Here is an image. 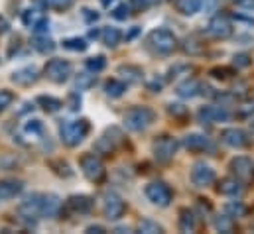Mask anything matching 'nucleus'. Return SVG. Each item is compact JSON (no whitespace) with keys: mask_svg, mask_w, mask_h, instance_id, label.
I'll return each instance as SVG.
<instances>
[{"mask_svg":"<svg viewBox=\"0 0 254 234\" xmlns=\"http://www.w3.org/2000/svg\"><path fill=\"white\" fill-rule=\"evenodd\" d=\"M67 205H69V209H71L73 213L85 215V213H91V209H93V199L87 197V195H71V197L67 199Z\"/></svg>","mask_w":254,"mask_h":234,"instance_id":"nucleus-20","label":"nucleus"},{"mask_svg":"<svg viewBox=\"0 0 254 234\" xmlns=\"http://www.w3.org/2000/svg\"><path fill=\"white\" fill-rule=\"evenodd\" d=\"M142 6H154V4H158V2H162V0H138Z\"/></svg>","mask_w":254,"mask_h":234,"instance_id":"nucleus-51","label":"nucleus"},{"mask_svg":"<svg viewBox=\"0 0 254 234\" xmlns=\"http://www.w3.org/2000/svg\"><path fill=\"white\" fill-rule=\"evenodd\" d=\"M38 77H40V71H38L34 65L22 67V69H18V71L12 73V81H14L16 85H22V87L34 85V83L38 81Z\"/></svg>","mask_w":254,"mask_h":234,"instance_id":"nucleus-15","label":"nucleus"},{"mask_svg":"<svg viewBox=\"0 0 254 234\" xmlns=\"http://www.w3.org/2000/svg\"><path fill=\"white\" fill-rule=\"evenodd\" d=\"M24 189V183L22 181H16V179H4L0 181V201H8V199H14L16 195H20Z\"/></svg>","mask_w":254,"mask_h":234,"instance_id":"nucleus-17","label":"nucleus"},{"mask_svg":"<svg viewBox=\"0 0 254 234\" xmlns=\"http://www.w3.org/2000/svg\"><path fill=\"white\" fill-rule=\"evenodd\" d=\"M79 164H81L83 176L87 177V179H91V181H99L101 177L105 176V166H103V162L95 154H85Z\"/></svg>","mask_w":254,"mask_h":234,"instance_id":"nucleus-9","label":"nucleus"},{"mask_svg":"<svg viewBox=\"0 0 254 234\" xmlns=\"http://www.w3.org/2000/svg\"><path fill=\"white\" fill-rule=\"evenodd\" d=\"M227 73H229L227 69H213V71H211V75L217 77V79H227Z\"/></svg>","mask_w":254,"mask_h":234,"instance_id":"nucleus-48","label":"nucleus"},{"mask_svg":"<svg viewBox=\"0 0 254 234\" xmlns=\"http://www.w3.org/2000/svg\"><path fill=\"white\" fill-rule=\"evenodd\" d=\"M83 18H85L87 22H97L99 14H97V12H93V10H89V8H83Z\"/></svg>","mask_w":254,"mask_h":234,"instance_id":"nucleus-47","label":"nucleus"},{"mask_svg":"<svg viewBox=\"0 0 254 234\" xmlns=\"http://www.w3.org/2000/svg\"><path fill=\"white\" fill-rule=\"evenodd\" d=\"M225 211H227L229 217H243V215L247 213V209H245V205H243L241 201H233V203H229V205L225 207Z\"/></svg>","mask_w":254,"mask_h":234,"instance_id":"nucleus-36","label":"nucleus"},{"mask_svg":"<svg viewBox=\"0 0 254 234\" xmlns=\"http://www.w3.org/2000/svg\"><path fill=\"white\" fill-rule=\"evenodd\" d=\"M213 227H215V231H219V233H231L233 231V217H229V215H219V217H215V221H213Z\"/></svg>","mask_w":254,"mask_h":234,"instance_id":"nucleus-32","label":"nucleus"},{"mask_svg":"<svg viewBox=\"0 0 254 234\" xmlns=\"http://www.w3.org/2000/svg\"><path fill=\"white\" fill-rule=\"evenodd\" d=\"M253 168H254V166H253Z\"/></svg>","mask_w":254,"mask_h":234,"instance_id":"nucleus-56","label":"nucleus"},{"mask_svg":"<svg viewBox=\"0 0 254 234\" xmlns=\"http://www.w3.org/2000/svg\"><path fill=\"white\" fill-rule=\"evenodd\" d=\"M103 2V6H111V2H115V0H101Z\"/></svg>","mask_w":254,"mask_h":234,"instance_id":"nucleus-52","label":"nucleus"},{"mask_svg":"<svg viewBox=\"0 0 254 234\" xmlns=\"http://www.w3.org/2000/svg\"><path fill=\"white\" fill-rule=\"evenodd\" d=\"M125 211H127V203L123 201V197L119 193H115V191L105 193V197H103V213H105V217L109 221L121 219L125 215Z\"/></svg>","mask_w":254,"mask_h":234,"instance_id":"nucleus-6","label":"nucleus"},{"mask_svg":"<svg viewBox=\"0 0 254 234\" xmlns=\"http://www.w3.org/2000/svg\"><path fill=\"white\" fill-rule=\"evenodd\" d=\"M154 111L148 107H132L125 115V126L130 132H142L154 122Z\"/></svg>","mask_w":254,"mask_h":234,"instance_id":"nucleus-3","label":"nucleus"},{"mask_svg":"<svg viewBox=\"0 0 254 234\" xmlns=\"http://www.w3.org/2000/svg\"><path fill=\"white\" fill-rule=\"evenodd\" d=\"M18 215L26 223H36L42 217V195H30L18 209Z\"/></svg>","mask_w":254,"mask_h":234,"instance_id":"nucleus-7","label":"nucleus"},{"mask_svg":"<svg viewBox=\"0 0 254 234\" xmlns=\"http://www.w3.org/2000/svg\"><path fill=\"white\" fill-rule=\"evenodd\" d=\"M95 81H97V75L91 71V73H81V75H77V79H75V87L79 89V91H85V89H91L93 85H95Z\"/></svg>","mask_w":254,"mask_h":234,"instance_id":"nucleus-30","label":"nucleus"},{"mask_svg":"<svg viewBox=\"0 0 254 234\" xmlns=\"http://www.w3.org/2000/svg\"><path fill=\"white\" fill-rule=\"evenodd\" d=\"M87 69L89 71H93V73H99V71H103L105 67H107V59L103 58V56H95V58H89L87 59Z\"/></svg>","mask_w":254,"mask_h":234,"instance_id":"nucleus-34","label":"nucleus"},{"mask_svg":"<svg viewBox=\"0 0 254 234\" xmlns=\"http://www.w3.org/2000/svg\"><path fill=\"white\" fill-rule=\"evenodd\" d=\"M221 140L231 146V148H245L249 138H247V132L241 130V128H225L221 132Z\"/></svg>","mask_w":254,"mask_h":234,"instance_id":"nucleus-14","label":"nucleus"},{"mask_svg":"<svg viewBox=\"0 0 254 234\" xmlns=\"http://www.w3.org/2000/svg\"><path fill=\"white\" fill-rule=\"evenodd\" d=\"M251 136H253V140H254V124L251 126Z\"/></svg>","mask_w":254,"mask_h":234,"instance_id":"nucleus-53","label":"nucleus"},{"mask_svg":"<svg viewBox=\"0 0 254 234\" xmlns=\"http://www.w3.org/2000/svg\"><path fill=\"white\" fill-rule=\"evenodd\" d=\"M235 65H237V67H249V65H251V56H247V54L235 56Z\"/></svg>","mask_w":254,"mask_h":234,"instance_id":"nucleus-44","label":"nucleus"},{"mask_svg":"<svg viewBox=\"0 0 254 234\" xmlns=\"http://www.w3.org/2000/svg\"><path fill=\"white\" fill-rule=\"evenodd\" d=\"M199 91H201V83L195 81V79H186L184 83H180V85L176 87V93H178V97H182V99H193V97L199 95Z\"/></svg>","mask_w":254,"mask_h":234,"instance_id":"nucleus-22","label":"nucleus"},{"mask_svg":"<svg viewBox=\"0 0 254 234\" xmlns=\"http://www.w3.org/2000/svg\"><path fill=\"white\" fill-rule=\"evenodd\" d=\"M40 18H42V14H40L38 10H32V8H30V10H26V12L22 14V22H24L28 28H34V26H36V22H38Z\"/></svg>","mask_w":254,"mask_h":234,"instance_id":"nucleus-37","label":"nucleus"},{"mask_svg":"<svg viewBox=\"0 0 254 234\" xmlns=\"http://www.w3.org/2000/svg\"><path fill=\"white\" fill-rule=\"evenodd\" d=\"M62 209V201L58 195H42V217H58Z\"/></svg>","mask_w":254,"mask_h":234,"instance_id":"nucleus-21","label":"nucleus"},{"mask_svg":"<svg viewBox=\"0 0 254 234\" xmlns=\"http://www.w3.org/2000/svg\"><path fill=\"white\" fill-rule=\"evenodd\" d=\"M191 181L197 187H207L215 181V170L205 162H195L191 168Z\"/></svg>","mask_w":254,"mask_h":234,"instance_id":"nucleus-10","label":"nucleus"},{"mask_svg":"<svg viewBox=\"0 0 254 234\" xmlns=\"http://www.w3.org/2000/svg\"><path fill=\"white\" fill-rule=\"evenodd\" d=\"M121 138H123V134H121L119 128H109V130L99 138V142L95 144V150H97L99 154L109 156V154L115 152V148H117V144H119Z\"/></svg>","mask_w":254,"mask_h":234,"instance_id":"nucleus-12","label":"nucleus"},{"mask_svg":"<svg viewBox=\"0 0 254 234\" xmlns=\"http://www.w3.org/2000/svg\"><path fill=\"white\" fill-rule=\"evenodd\" d=\"M180 231L182 233H193L195 231V215L190 209L180 211Z\"/></svg>","mask_w":254,"mask_h":234,"instance_id":"nucleus-28","label":"nucleus"},{"mask_svg":"<svg viewBox=\"0 0 254 234\" xmlns=\"http://www.w3.org/2000/svg\"><path fill=\"white\" fill-rule=\"evenodd\" d=\"M50 166H52V168H58V170H54V172H56V174H58V176L71 177V174H73V172H71V170H69V166H67V164H65V162H62V160H60V162H52V164H50Z\"/></svg>","mask_w":254,"mask_h":234,"instance_id":"nucleus-39","label":"nucleus"},{"mask_svg":"<svg viewBox=\"0 0 254 234\" xmlns=\"http://www.w3.org/2000/svg\"><path fill=\"white\" fill-rule=\"evenodd\" d=\"M253 229H254V225H253Z\"/></svg>","mask_w":254,"mask_h":234,"instance_id":"nucleus-55","label":"nucleus"},{"mask_svg":"<svg viewBox=\"0 0 254 234\" xmlns=\"http://www.w3.org/2000/svg\"><path fill=\"white\" fill-rule=\"evenodd\" d=\"M8 30H10V24L6 22V18H2V16H0V36H2V34H6Z\"/></svg>","mask_w":254,"mask_h":234,"instance_id":"nucleus-50","label":"nucleus"},{"mask_svg":"<svg viewBox=\"0 0 254 234\" xmlns=\"http://www.w3.org/2000/svg\"><path fill=\"white\" fill-rule=\"evenodd\" d=\"M199 122L203 124H215V122H227L231 115L225 107H215V105H209V107H201L199 113H197Z\"/></svg>","mask_w":254,"mask_h":234,"instance_id":"nucleus-11","label":"nucleus"},{"mask_svg":"<svg viewBox=\"0 0 254 234\" xmlns=\"http://www.w3.org/2000/svg\"><path fill=\"white\" fill-rule=\"evenodd\" d=\"M12 101H14V95L10 91H0V113L6 111L12 105Z\"/></svg>","mask_w":254,"mask_h":234,"instance_id":"nucleus-41","label":"nucleus"},{"mask_svg":"<svg viewBox=\"0 0 254 234\" xmlns=\"http://www.w3.org/2000/svg\"><path fill=\"white\" fill-rule=\"evenodd\" d=\"M79 105H81V97H79L77 93H71V95H69V109H71V111H77Z\"/></svg>","mask_w":254,"mask_h":234,"instance_id":"nucleus-45","label":"nucleus"},{"mask_svg":"<svg viewBox=\"0 0 254 234\" xmlns=\"http://www.w3.org/2000/svg\"><path fill=\"white\" fill-rule=\"evenodd\" d=\"M44 73L54 83H65L71 77V73H73V65L67 59H60V58L50 59L46 63V67H44Z\"/></svg>","mask_w":254,"mask_h":234,"instance_id":"nucleus-4","label":"nucleus"},{"mask_svg":"<svg viewBox=\"0 0 254 234\" xmlns=\"http://www.w3.org/2000/svg\"><path fill=\"white\" fill-rule=\"evenodd\" d=\"M64 48L69 52H85L89 48V44L85 38H67L64 40Z\"/></svg>","mask_w":254,"mask_h":234,"instance_id":"nucleus-31","label":"nucleus"},{"mask_svg":"<svg viewBox=\"0 0 254 234\" xmlns=\"http://www.w3.org/2000/svg\"><path fill=\"white\" fill-rule=\"evenodd\" d=\"M119 75H123L127 79V83H138L142 81V69L136 67V65H121L119 67Z\"/></svg>","mask_w":254,"mask_h":234,"instance_id":"nucleus-27","label":"nucleus"},{"mask_svg":"<svg viewBox=\"0 0 254 234\" xmlns=\"http://www.w3.org/2000/svg\"><path fill=\"white\" fill-rule=\"evenodd\" d=\"M146 197L150 203H154L156 207H168L172 203V189L164 183V181H152L146 185L144 189Z\"/></svg>","mask_w":254,"mask_h":234,"instance_id":"nucleus-5","label":"nucleus"},{"mask_svg":"<svg viewBox=\"0 0 254 234\" xmlns=\"http://www.w3.org/2000/svg\"><path fill=\"white\" fill-rule=\"evenodd\" d=\"M125 91H127V83H125V81L109 79V81L105 83V93H107L109 97H113V99L123 97V95H125Z\"/></svg>","mask_w":254,"mask_h":234,"instance_id":"nucleus-26","label":"nucleus"},{"mask_svg":"<svg viewBox=\"0 0 254 234\" xmlns=\"http://www.w3.org/2000/svg\"><path fill=\"white\" fill-rule=\"evenodd\" d=\"M42 130H44V126H42L40 120H32V122L26 126V132H30V134H42Z\"/></svg>","mask_w":254,"mask_h":234,"instance_id":"nucleus-42","label":"nucleus"},{"mask_svg":"<svg viewBox=\"0 0 254 234\" xmlns=\"http://www.w3.org/2000/svg\"><path fill=\"white\" fill-rule=\"evenodd\" d=\"M184 146H186L190 152H205V150L213 148L211 142H209V138L203 136V134H188V136L184 138Z\"/></svg>","mask_w":254,"mask_h":234,"instance_id":"nucleus-18","label":"nucleus"},{"mask_svg":"<svg viewBox=\"0 0 254 234\" xmlns=\"http://www.w3.org/2000/svg\"><path fill=\"white\" fill-rule=\"evenodd\" d=\"M184 52L190 54V56H199V54L203 52V46H201L195 38H188V40L184 42Z\"/></svg>","mask_w":254,"mask_h":234,"instance_id":"nucleus-35","label":"nucleus"},{"mask_svg":"<svg viewBox=\"0 0 254 234\" xmlns=\"http://www.w3.org/2000/svg\"><path fill=\"white\" fill-rule=\"evenodd\" d=\"M148 48L158 56H170L178 48V40L170 30L158 28L148 34Z\"/></svg>","mask_w":254,"mask_h":234,"instance_id":"nucleus-2","label":"nucleus"},{"mask_svg":"<svg viewBox=\"0 0 254 234\" xmlns=\"http://www.w3.org/2000/svg\"><path fill=\"white\" fill-rule=\"evenodd\" d=\"M130 14H132L130 4H121V6H117V8L113 10V16H115L117 20H127V18H130Z\"/></svg>","mask_w":254,"mask_h":234,"instance_id":"nucleus-38","label":"nucleus"},{"mask_svg":"<svg viewBox=\"0 0 254 234\" xmlns=\"http://www.w3.org/2000/svg\"><path fill=\"white\" fill-rule=\"evenodd\" d=\"M40 2H42V4H46V6L50 4V0H40Z\"/></svg>","mask_w":254,"mask_h":234,"instance_id":"nucleus-54","label":"nucleus"},{"mask_svg":"<svg viewBox=\"0 0 254 234\" xmlns=\"http://www.w3.org/2000/svg\"><path fill=\"white\" fill-rule=\"evenodd\" d=\"M207 34L215 40H227L233 36V26L225 16H215L207 26Z\"/></svg>","mask_w":254,"mask_h":234,"instance_id":"nucleus-13","label":"nucleus"},{"mask_svg":"<svg viewBox=\"0 0 254 234\" xmlns=\"http://www.w3.org/2000/svg\"><path fill=\"white\" fill-rule=\"evenodd\" d=\"M87 233L89 234H103L105 233V229H103V227H99V225H93V227H87Z\"/></svg>","mask_w":254,"mask_h":234,"instance_id":"nucleus-49","label":"nucleus"},{"mask_svg":"<svg viewBox=\"0 0 254 234\" xmlns=\"http://www.w3.org/2000/svg\"><path fill=\"white\" fill-rule=\"evenodd\" d=\"M99 38H101V42H103L105 46L117 48V46L121 44V40H123V34H121L119 28H111V26H109V28H103V30H101Z\"/></svg>","mask_w":254,"mask_h":234,"instance_id":"nucleus-23","label":"nucleus"},{"mask_svg":"<svg viewBox=\"0 0 254 234\" xmlns=\"http://www.w3.org/2000/svg\"><path fill=\"white\" fill-rule=\"evenodd\" d=\"M91 130V124L87 118H79V120H65L64 124L60 126V136H62V142L69 148H75L79 146L87 134Z\"/></svg>","mask_w":254,"mask_h":234,"instance_id":"nucleus-1","label":"nucleus"},{"mask_svg":"<svg viewBox=\"0 0 254 234\" xmlns=\"http://www.w3.org/2000/svg\"><path fill=\"white\" fill-rule=\"evenodd\" d=\"M239 8L243 10H249V12H254V0H235Z\"/></svg>","mask_w":254,"mask_h":234,"instance_id":"nucleus-46","label":"nucleus"},{"mask_svg":"<svg viewBox=\"0 0 254 234\" xmlns=\"http://www.w3.org/2000/svg\"><path fill=\"white\" fill-rule=\"evenodd\" d=\"M48 28H50V20H48L46 16H42V18L36 22V26H34L32 30H34L38 36H44V34H48Z\"/></svg>","mask_w":254,"mask_h":234,"instance_id":"nucleus-40","label":"nucleus"},{"mask_svg":"<svg viewBox=\"0 0 254 234\" xmlns=\"http://www.w3.org/2000/svg\"><path fill=\"white\" fill-rule=\"evenodd\" d=\"M138 233L160 234V233H164V229H162L158 223H154V221H150V219H144V221H140V223H138Z\"/></svg>","mask_w":254,"mask_h":234,"instance_id":"nucleus-33","label":"nucleus"},{"mask_svg":"<svg viewBox=\"0 0 254 234\" xmlns=\"http://www.w3.org/2000/svg\"><path fill=\"white\" fill-rule=\"evenodd\" d=\"M32 46H34V50H38L40 54H52V52L56 50V42H54L52 38H48V34H44V36H38V34H36V38L32 40Z\"/></svg>","mask_w":254,"mask_h":234,"instance_id":"nucleus-24","label":"nucleus"},{"mask_svg":"<svg viewBox=\"0 0 254 234\" xmlns=\"http://www.w3.org/2000/svg\"><path fill=\"white\" fill-rule=\"evenodd\" d=\"M71 4H73V0H50V4H48V6L58 8V10H67Z\"/></svg>","mask_w":254,"mask_h":234,"instance_id":"nucleus-43","label":"nucleus"},{"mask_svg":"<svg viewBox=\"0 0 254 234\" xmlns=\"http://www.w3.org/2000/svg\"><path fill=\"white\" fill-rule=\"evenodd\" d=\"M219 193L221 195H227V197H237L243 193V183L239 177H225L219 181Z\"/></svg>","mask_w":254,"mask_h":234,"instance_id":"nucleus-16","label":"nucleus"},{"mask_svg":"<svg viewBox=\"0 0 254 234\" xmlns=\"http://www.w3.org/2000/svg\"><path fill=\"white\" fill-rule=\"evenodd\" d=\"M231 172L235 174V176L239 177V179H251L253 176V162L249 160V158H235L233 162H231Z\"/></svg>","mask_w":254,"mask_h":234,"instance_id":"nucleus-19","label":"nucleus"},{"mask_svg":"<svg viewBox=\"0 0 254 234\" xmlns=\"http://www.w3.org/2000/svg\"><path fill=\"white\" fill-rule=\"evenodd\" d=\"M178 152V140L172 136H162L154 142V156L158 162H170Z\"/></svg>","mask_w":254,"mask_h":234,"instance_id":"nucleus-8","label":"nucleus"},{"mask_svg":"<svg viewBox=\"0 0 254 234\" xmlns=\"http://www.w3.org/2000/svg\"><path fill=\"white\" fill-rule=\"evenodd\" d=\"M36 103H38L46 113H58V111L64 107V103H62L60 99H56V97H46V95L38 97Z\"/></svg>","mask_w":254,"mask_h":234,"instance_id":"nucleus-29","label":"nucleus"},{"mask_svg":"<svg viewBox=\"0 0 254 234\" xmlns=\"http://www.w3.org/2000/svg\"><path fill=\"white\" fill-rule=\"evenodd\" d=\"M203 0H176V8L178 12H182L184 16H193L201 10Z\"/></svg>","mask_w":254,"mask_h":234,"instance_id":"nucleus-25","label":"nucleus"}]
</instances>
